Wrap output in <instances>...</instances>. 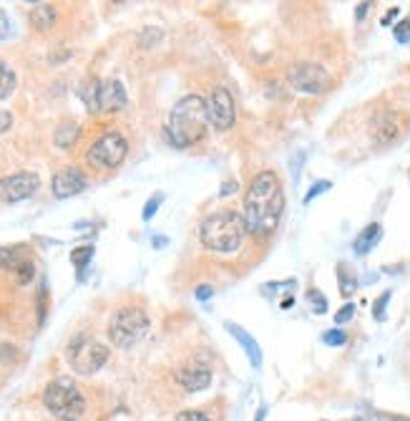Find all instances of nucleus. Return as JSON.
Masks as SVG:
<instances>
[{
	"label": "nucleus",
	"mask_w": 410,
	"mask_h": 421,
	"mask_svg": "<svg viewBox=\"0 0 410 421\" xmlns=\"http://www.w3.org/2000/svg\"><path fill=\"white\" fill-rule=\"evenodd\" d=\"M78 134H81L78 124H76V121H66V124H61L58 129H56L53 141H56V147L58 149H71L76 144V139H78Z\"/></svg>",
	"instance_id": "19"
},
{
	"label": "nucleus",
	"mask_w": 410,
	"mask_h": 421,
	"mask_svg": "<svg viewBox=\"0 0 410 421\" xmlns=\"http://www.w3.org/2000/svg\"><path fill=\"white\" fill-rule=\"evenodd\" d=\"M194 296H197V300H209V298L214 296V288L212 285H199Z\"/></svg>",
	"instance_id": "33"
},
{
	"label": "nucleus",
	"mask_w": 410,
	"mask_h": 421,
	"mask_svg": "<svg viewBox=\"0 0 410 421\" xmlns=\"http://www.w3.org/2000/svg\"><path fill=\"white\" fill-rule=\"evenodd\" d=\"M30 23H33L41 33L51 30L53 23H56V8L48 6V3H38V6L30 10Z\"/></svg>",
	"instance_id": "18"
},
{
	"label": "nucleus",
	"mask_w": 410,
	"mask_h": 421,
	"mask_svg": "<svg viewBox=\"0 0 410 421\" xmlns=\"http://www.w3.org/2000/svg\"><path fill=\"white\" fill-rule=\"evenodd\" d=\"M232 192H237V182H227L224 189H222V194H232Z\"/></svg>",
	"instance_id": "37"
},
{
	"label": "nucleus",
	"mask_w": 410,
	"mask_h": 421,
	"mask_svg": "<svg viewBox=\"0 0 410 421\" xmlns=\"http://www.w3.org/2000/svg\"><path fill=\"white\" fill-rule=\"evenodd\" d=\"M91 258H94V245H81V247H76V250L71 252V263H74V267H78V270H83V267L91 263Z\"/></svg>",
	"instance_id": "22"
},
{
	"label": "nucleus",
	"mask_w": 410,
	"mask_h": 421,
	"mask_svg": "<svg viewBox=\"0 0 410 421\" xmlns=\"http://www.w3.org/2000/svg\"><path fill=\"white\" fill-rule=\"evenodd\" d=\"M400 134H403V116L396 111H382L370 124V136L378 147H390L393 141L400 139Z\"/></svg>",
	"instance_id": "13"
},
{
	"label": "nucleus",
	"mask_w": 410,
	"mask_h": 421,
	"mask_svg": "<svg viewBox=\"0 0 410 421\" xmlns=\"http://www.w3.org/2000/svg\"><path fill=\"white\" fill-rule=\"evenodd\" d=\"M352 316H355V305H352V303H345L343 308H340V311L335 313V323H337V325L347 323V320H350Z\"/></svg>",
	"instance_id": "31"
},
{
	"label": "nucleus",
	"mask_w": 410,
	"mask_h": 421,
	"mask_svg": "<svg viewBox=\"0 0 410 421\" xmlns=\"http://www.w3.org/2000/svg\"><path fill=\"white\" fill-rule=\"evenodd\" d=\"M393 33H396L398 43H408V41H410V21H400L396 25V30H393Z\"/></svg>",
	"instance_id": "30"
},
{
	"label": "nucleus",
	"mask_w": 410,
	"mask_h": 421,
	"mask_svg": "<svg viewBox=\"0 0 410 421\" xmlns=\"http://www.w3.org/2000/svg\"><path fill=\"white\" fill-rule=\"evenodd\" d=\"M151 243H154L156 247H162V245H166V237H154V240H151Z\"/></svg>",
	"instance_id": "38"
},
{
	"label": "nucleus",
	"mask_w": 410,
	"mask_h": 421,
	"mask_svg": "<svg viewBox=\"0 0 410 421\" xmlns=\"http://www.w3.org/2000/svg\"><path fill=\"white\" fill-rule=\"evenodd\" d=\"M380 237H382V225H380V222H370V225H367V227L363 229L358 237H355V243H352L355 255H367L375 245L380 243Z\"/></svg>",
	"instance_id": "17"
},
{
	"label": "nucleus",
	"mask_w": 410,
	"mask_h": 421,
	"mask_svg": "<svg viewBox=\"0 0 410 421\" xmlns=\"http://www.w3.org/2000/svg\"><path fill=\"white\" fill-rule=\"evenodd\" d=\"M209 114H206V101L197 94L179 99L169 114L166 121V139L176 149H186L191 144L204 139Z\"/></svg>",
	"instance_id": "2"
},
{
	"label": "nucleus",
	"mask_w": 410,
	"mask_h": 421,
	"mask_svg": "<svg viewBox=\"0 0 410 421\" xmlns=\"http://www.w3.org/2000/svg\"><path fill=\"white\" fill-rule=\"evenodd\" d=\"M176 421H214L206 411H194V409H186V411H179Z\"/></svg>",
	"instance_id": "23"
},
{
	"label": "nucleus",
	"mask_w": 410,
	"mask_h": 421,
	"mask_svg": "<svg viewBox=\"0 0 410 421\" xmlns=\"http://www.w3.org/2000/svg\"><path fill=\"white\" fill-rule=\"evenodd\" d=\"M287 79L302 94H323V91L330 89V83H332L327 71L323 66H317V63H294L290 68V76Z\"/></svg>",
	"instance_id": "9"
},
{
	"label": "nucleus",
	"mask_w": 410,
	"mask_h": 421,
	"mask_svg": "<svg viewBox=\"0 0 410 421\" xmlns=\"http://www.w3.org/2000/svg\"><path fill=\"white\" fill-rule=\"evenodd\" d=\"M393 18H398V8H393V10H388V13H385V18H382V25H388Z\"/></svg>",
	"instance_id": "36"
},
{
	"label": "nucleus",
	"mask_w": 410,
	"mask_h": 421,
	"mask_svg": "<svg viewBox=\"0 0 410 421\" xmlns=\"http://www.w3.org/2000/svg\"><path fill=\"white\" fill-rule=\"evenodd\" d=\"M8 36H10V18H8L6 10H0V41Z\"/></svg>",
	"instance_id": "32"
},
{
	"label": "nucleus",
	"mask_w": 410,
	"mask_h": 421,
	"mask_svg": "<svg viewBox=\"0 0 410 421\" xmlns=\"http://www.w3.org/2000/svg\"><path fill=\"white\" fill-rule=\"evenodd\" d=\"M162 202H164V194H162V192H156L154 197H151V200L147 202V207H144L141 217H144V220H151V217H154V214H156V209H159V205H162Z\"/></svg>",
	"instance_id": "26"
},
{
	"label": "nucleus",
	"mask_w": 410,
	"mask_h": 421,
	"mask_svg": "<svg viewBox=\"0 0 410 421\" xmlns=\"http://www.w3.org/2000/svg\"><path fill=\"white\" fill-rule=\"evenodd\" d=\"M308 300L312 303V311H315V313H325V311H327V300H325V296L320 293V290H310Z\"/></svg>",
	"instance_id": "25"
},
{
	"label": "nucleus",
	"mask_w": 410,
	"mask_h": 421,
	"mask_svg": "<svg viewBox=\"0 0 410 421\" xmlns=\"http://www.w3.org/2000/svg\"><path fill=\"white\" fill-rule=\"evenodd\" d=\"M337 280H340V293H343L345 298H350L352 293L358 290V278H355V273H352L345 263L337 265Z\"/></svg>",
	"instance_id": "20"
},
{
	"label": "nucleus",
	"mask_w": 410,
	"mask_h": 421,
	"mask_svg": "<svg viewBox=\"0 0 410 421\" xmlns=\"http://www.w3.org/2000/svg\"><path fill=\"white\" fill-rule=\"evenodd\" d=\"M206 114H209V124L217 126L219 132H227L229 126L235 124L237 119L235 96L229 94L227 86H214L209 104H206Z\"/></svg>",
	"instance_id": "10"
},
{
	"label": "nucleus",
	"mask_w": 410,
	"mask_h": 421,
	"mask_svg": "<svg viewBox=\"0 0 410 421\" xmlns=\"http://www.w3.org/2000/svg\"><path fill=\"white\" fill-rule=\"evenodd\" d=\"M15 74H13V68L8 66L6 61L0 59V101L3 99H8L10 94L15 91Z\"/></svg>",
	"instance_id": "21"
},
{
	"label": "nucleus",
	"mask_w": 410,
	"mask_h": 421,
	"mask_svg": "<svg viewBox=\"0 0 410 421\" xmlns=\"http://www.w3.org/2000/svg\"><path fill=\"white\" fill-rule=\"evenodd\" d=\"M285 212V192L274 172H259L247 187L244 194V227L252 235H270L282 220Z\"/></svg>",
	"instance_id": "1"
},
{
	"label": "nucleus",
	"mask_w": 410,
	"mask_h": 421,
	"mask_svg": "<svg viewBox=\"0 0 410 421\" xmlns=\"http://www.w3.org/2000/svg\"><path fill=\"white\" fill-rule=\"evenodd\" d=\"M330 187H332V185H330L327 179H320V182H315V185H312V189H310V192H308V194H305V205H310V202L315 200L317 194H323V192H327Z\"/></svg>",
	"instance_id": "29"
},
{
	"label": "nucleus",
	"mask_w": 410,
	"mask_h": 421,
	"mask_svg": "<svg viewBox=\"0 0 410 421\" xmlns=\"http://www.w3.org/2000/svg\"><path fill=\"white\" fill-rule=\"evenodd\" d=\"M86 187H88L86 174H83L78 167H74V164H68V167H63L61 172H56V174H53V182H51L53 197H58V200L76 197V194H81Z\"/></svg>",
	"instance_id": "12"
},
{
	"label": "nucleus",
	"mask_w": 410,
	"mask_h": 421,
	"mask_svg": "<svg viewBox=\"0 0 410 421\" xmlns=\"http://www.w3.org/2000/svg\"><path fill=\"white\" fill-rule=\"evenodd\" d=\"M25 263H30V252L25 250V245H13V247H0V267L18 273Z\"/></svg>",
	"instance_id": "16"
},
{
	"label": "nucleus",
	"mask_w": 410,
	"mask_h": 421,
	"mask_svg": "<svg viewBox=\"0 0 410 421\" xmlns=\"http://www.w3.org/2000/svg\"><path fill=\"white\" fill-rule=\"evenodd\" d=\"M149 331V316L136 305H124L109 323V338L116 348H131Z\"/></svg>",
	"instance_id": "5"
},
{
	"label": "nucleus",
	"mask_w": 410,
	"mask_h": 421,
	"mask_svg": "<svg viewBox=\"0 0 410 421\" xmlns=\"http://www.w3.org/2000/svg\"><path fill=\"white\" fill-rule=\"evenodd\" d=\"M41 187V179L33 172H18L0 179V202H23L33 197Z\"/></svg>",
	"instance_id": "11"
},
{
	"label": "nucleus",
	"mask_w": 410,
	"mask_h": 421,
	"mask_svg": "<svg viewBox=\"0 0 410 421\" xmlns=\"http://www.w3.org/2000/svg\"><path fill=\"white\" fill-rule=\"evenodd\" d=\"M224 328H227V331L237 338V343L244 348V353H247L249 363H252L255 369H259V366H262V351H259V343L255 340V336H249L242 325L232 323V320H227V323H224Z\"/></svg>",
	"instance_id": "15"
},
{
	"label": "nucleus",
	"mask_w": 410,
	"mask_h": 421,
	"mask_svg": "<svg viewBox=\"0 0 410 421\" xmlns=\"http://www.w3.org/2000/svg\"><path fill=\"white\" fill-rule=\"evenodd\" d=\"M81 99L88 111H103V114H114L121 111L126 106V91L121 86V81H91L86 86H81Z\"/></svg>",
	"instance_id": "7"
},
{
	"label": "nucleus",
	"mask_w": 410,
	"mask_h": 421,
	"mask_svg": "<svg viewBox=\"0 0 410 421\" xmlns=\"http://www.w3.org/2000/svg\"><path fill=\"white\" fill-rule=\"evenodd\" d=\"M370 6H373V3H360L358 10H355V18H358V21H363V18H365V13L370 10Z\"/></svg>",
	"instance_id": "35"
},
{
	"label": "nucleus",
	"mask_w": 410,
	"mask_h": 421,
	"mask_svg": "<svg viewBox=\"0 0 410 421\" xmlns=\"http://www.w3.org/2000/svg\"><path fill=\"white\" fill-rule=\"evenodd\" d=\"M10 126H13V116H10L8 111H0V134L8 132Z\"/></svg>",
	"instance_id": "34"
},
{
	"label": "nucleus",
	"mask_w": 410,
	"mask_h": 421,
	"mask_svg": "<svg viewBox=\"0 0 410 421\" xmlns=\"http://www.w3.org/2000/svg\"><path fill=\"white\" fill-rule=\"evenodd\" d=\"M365 419H367V421H410L408 416L388 414V411H367Z\"/></svg>",
	"instance_id": "28"
},
{
	"label": "nucleus",
	"mask_w": 410,
	"mask_h": 421,
	"mask_svg": "<svg viewBox=\"0 0 410 421\" xmlns=\"http://www.w3.org/2000/svg\"><path fill=\"white\" fill-rule=\"evenodd\" d=\"M388 300H390V290H388V293H382V296L373 303V318H375V320H385V305H388Z\"/></svg>",
	"instance_id": "27"
},
{
	"label": "nucleus",
	"mask_w": 410,
	"mask_h": 421,
	"mask_svg": "<svg viewBox=\"0 0 410 421\" xmlns=\"http://www.w3.org/2000/svg\"><path fill=\"white\" fill-rule=\"evenodd\" d=\"M255 421H264V409H262V411H259V414H257V419Z\"/></svg>",
	"instance_id": "39"
},
{
	"label": "nucleus",
	"mask_w": 410,
	"mask_h": 421,
	"mask_svg": "<svg viewBox=\"0 0 410 421\" xmlns=\"http://www.w3.org/2000/svg\"><path fill=\"white\" fill-rule=\"evenodd\" d=\"M176 381H179V386H182L184 391H191V393L204 391L212 384V371L206 369V366H199V363L184 366V369L176 371Z\"/></svg>",
	"instance_id": "14"
},
{
	"label": "nucleus",
	"mask_w": 410,
	"mask_h": 421,
	"mask_svg": "<svg viewBox=\"0 0 410 421\" xmlns=\"http://www.w3.org/2000/svg\"><path fill=\"white\" fill-rule=\"evenodd\" d=\"M244 217L235 209H222L214 212L212 217H206L202 222L199 237L206 250L214 252H235L244 240Z\"/></svg>",
	"instance_id": "3"
},
{
	"label": "nucleus",
	"mask_w": 410,
	"mask_h": 421,
	"mask_svg": "<svg viewBox=\"0 0 410 421\" xmlns=\"http://www.w3.org/2000/svg\"><path fill=\"white\" fill-rule=\"evenodd\" d=\"M43 404H45V409H48L53 416H58L61 421L76 419V416H81V411L86 409L83 393L78 391V386L66 376L56 378V381H51V384L45 386Z\"/></svg>",
	"instance_id": "4"
},
{
	"label": "nucleus",
	"mask_w": 410,
	"mask_h": 421,
	"mask_svg": "<svg viewBox=\"0 0 410 421\" xmlns=\"http://www.w3.org/2000/svg\"><path fill=\"white\" fill-rule=\"evenodd\" d=\"M68 363H71V369L76 373H81V376H91L96 371L101 369L103 363L109 361V348L98 343L96 338L91 336H76L71 343H68Z\"/></svg>",
	"instance_id": "6"
},
{
	"label": "nucleus",
	"mask_w": 410,
	"mask_h": 421,
	"mask_svg": "<svg viewBox=\"0 0 410 421\" xmlns=\"http://www.w3.org/2000/svg\"><path fill=\"white\" fill-rule=\"evenodd\" d=\"M63 421H76V419H63Z\"/></svg>",
	"instance_id": "40"
},
{
	"label": "nucleus",
	"mask_w": 410,
	"mask_h": 421,
	"mask_svg": "<svg viewBox=\"0 0 410 421\" xmlns=\"http://www.w3.org/2000/svg\"><path fill=\"white\" fill-rule=\"evenodd\" d=\"M323 343H327V346H345L347 343V336H345V331H340V328H335V331H327L323 336Z\"/></svg>",
	"instance_id": "24"
},
{
	"label": "nucleus",
	"mask_w": 410,
	"mask_h": 421,
	"mask_svg": "<svg viewBox=\"0 0 410 421\" xmlns=\"http://www.w3.org/2000/svg\"><path fill=\"white\" fill-rule=\"evenodd\" d=\"M126 154H129V141L121 136L118 132H106L103 136L91 144L88 149V164L91 167H98V170H114L124 162Z\"/></svg>",
	"instance_id": "8"
}]
</instances>
